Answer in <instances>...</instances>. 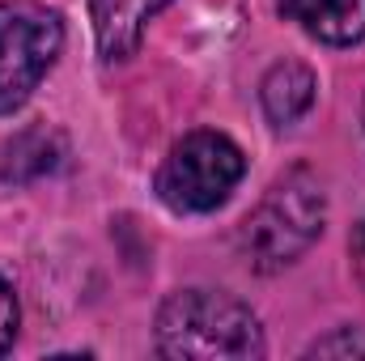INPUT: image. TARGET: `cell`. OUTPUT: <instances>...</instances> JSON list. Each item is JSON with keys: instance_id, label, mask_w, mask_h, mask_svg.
Segmentation results:
<instances>
[{"instance_id": "cell-8", "label": "cell", "mask_w": 365, "mask_h": 361, "mask_svg": "<svg viewBox=\"0 0 365 361\" xmlns=\"http://www.w3.org/2000/svg\"><path fill=\"white\" fill-rule=\"evenodd\" d=\"M306 357H365V327H336L331 336H319Z\"/></svg>"}, {"instance_id": "cell-10", "label": "cell", "mask_w": 365, "mask_h": 361, "mask_svg": "<svg viewBox=\"0 0 365 361\" xmlns=\"http://www.w3.org/2000/svg\"><path fill=\"white\" fill-rule=\"evenodd\" d=\"M361 123H365V111H361Z\"/></svg>"}, {"instance_id": "cell-5", "label": "cell", "mask_w": 365, "mask_h": 361, "mask_svg": "<svg viewBox=\"0 0 365 361\" xmlns=\"http://www.w3.org/2000/svg\"><path fill=\"white\" fill-rule=\"evenodd\" d=\"M175 0H90V26L102 64H123L140 51L149 21Z\"/></svg>"}, {"instance_id": "cell-4", "label": "cell", "mask_w": 365, "mask_h": 361, "mask_svg": "<svg viewBox=\"0 0 365 361\" xmlns=\"http://www.w3.org/2000/svg\"><path fill=\"white\" fill-rule=\"evenodd\" d=\"M64 51V17L43 0H0V115L17 111Z\"/></svg>"}, {"instance_id": "cell-9", "label": "cell", "mask_w": 365, "mask_h": 361, "mask_svg": "<svg viewBox=\"0 0 365 361\" xmlns=\"http://www.w3.org/2000/svg\"><path fill=\"white\" fill-rule=\"evenodd\" d=\"M17 323H21V310H17V293H13V285L0 276V357L13 349V340H17Z\"/></svg>"}, {"instance_id": "cell-6", "label": "cell", "mask_w": 365, "mask_h": 361, "mask_svg": "<svg viewBox=\"0 0 365 361\" xmlns=\"http://www.w3.org/2000/svg\"><path fill=\"white\" fill-rule=\"evenodd\" d=\"M276 9L327 47L365 43V0H276Z\"/></svg>"}, {"instance_id": "cell-7", "label": "cell", "mask_w": 365, "mask_h": 361, "mask_svg": "<svg viewBox=\"0 0 365 361\" xmlns=\"http://www.w3.org/2000/svg\"><path fill=\"white\" fill-rule=\"evenodd\" d=\"M314 90H319V81H314V73L306 64L280 60L259 81V106H264V115L272 119L276 128H293L314 106Z\"/></svg>"}, {"instance_id": "cell-2", "label": "cell", "mask_w": 365, "mask_h": 361, "mask_svg": "<svg viewBox=\"0 0 365 361\" xmlns=\"http://www.w3.org/2000/svg\"><path fill=\"white\" fill-rule=\"evenodd\" d=\"M327 225V191L310 166H289L238 225V255L259 276L297 264Z\"/></svg>"}, {"instance_id": "cell-3", "label": "cell", "mask_w": 365, "mask_h": 361, "mask_svg": "<svg viewBox=\"0 0 365 361\" xmlns=\"http://www.w3.org/2000/svg\"><path fill=\"white\" fill-rule=\"evenodd\" d=\"M242 175H247V153L225 132L200 128L170 145L153 179V191L170 213L200 217V213L221 208L234 195V187L242 183Z\"/></svg>"}, {"instance_id": "cell-1", "label": "cell", "mask_w": 365, "mask_h": 361, "mask_svg": "<svg viewBox=\"0 0 365 361\" xmlns=\"http://www.w3.org/2000/svg\"><path fill=\"white\" fill-rule=\"evenodd\" d=\"M153 349L162 357L255 361L268 353L264 327L247 302L225 289H175L153 319Z\"/></svg>"}]
</instances>
